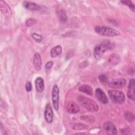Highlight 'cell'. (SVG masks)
<instances>
[{
  "instance_id": "14",
  "label": "cell",
  "mask_w": 135,
  "mask_h": 135,
  "mask_svg": "<svg viewBox=\"0 0 135 135\" xmlns=\"http://www.w3.org/2000/svg\"><path fill=\"white\" fill-rule=\"evenodd\" d=\"M23 5L26 9L31 11H38L40 10L41 8L40 6L37 4L29 1L24 2L23 3Z\"/></svg>"
},
{
  "instance_id": "5",
  "label": "cell",
  "mask_w": 135,
  "mask_h": 135,
  "mask_svg": "<svg viewBox=\"0 0 135 135\" xmlns=\"http://www.w3.org/2000/svg\"><path fill=\"white\" fill-rule=\"evenodd\" d=\"M59 89L57 84L54 85L52 91V100L53 107L55 110L59 109Z\"/></svg>"
},
{
  "instance_id": "2",
  "label": "cell",
  "mask_w": 135,
  "mask_h": 135,
  "mask_svg": "<svg viewBox=\"0 0 135 135\" xmlns=\"http://www.w3.org/2000/svg\"><path fill=\"white\" fill-rule=\"evenodd\" d=\"M78 101L84 108L90 112H96L99 110L97 103L90 98L80 95L78 97Z\"/></svg>"
},
{
  "instance_id": "1",
  "label": "cell",
  "mask_w": 135,
  "mask_h": 135,
  "mask_svg": "<svg viewBox=\"0 0 135 135\" xmlns=\"http://www.w3.org/2000/svg\"><path fill=\"white\" fill-rule=\"evenodd\" d=\"M113 47L112 44L109 40H104L95 46L94 49V56L96 60H100L103 54Z\"/></svg>"
},
{
  "instance_id": "28",
  "label": "cell",
  "mask_w": 135,
  "mask_h": 135,
  "mask_svg": "<svg viewBox=\"0 0 135 135\" xmlns=\"http://www.w3.org/2000/svg\"><path fill=\"white\" fill-rule=\"evenodd\" d=\"M32 88V83H31L30 82H27V83H26V84H25V89H26V90L27 92H30V91H31Z\"/></svg>"
},
{
  "instance_id": "20",
  "label": "cell",
  "mask_w": 135,
  "mask_h": 135,
  "mask_svg": "<svg viewBox=\"0 0 135 135\" xmlns=\"http://www.w3.org/2000/svg\"><path fill=\"white\" fill-rule=\"evenodd\" d=\"M59 17L62 23H65L67 20L66 12L64 9H61L59 12Z\"/></svg>"
},
{
  "instance_id": "21",
  "label": "cell",
  "mask_w": 135,
  "mask_h": 135,
  "mask_svg": "<svg viewBox=\"0 0 135 135\" xmlns=\"http://www.w3.org/2000/svg\"><path fill=\"white\" fill-rule=\"evenodd\" d=\"M74 130H81L83 129H86L88 128V126L87 125L80 123H76L73 124L72 127H71Z\"/></svg>"
},
{
  "instance_id": "13",
  "label": "cell",
  "mask_w": 135,
  "mask_h": 135,
  "mask_svg": "<svg viewBox=\"0 0 135 135\" xmlns=\"http://www.w3.org/2000/svg\"><path fill=\"white\" fill-rule=\"evenodd\" d=\"M33 63L35 69L37 71H40L42 68V60L39 53H36L33 56Z\"/></svg>"
},
{
  "instance_id": "24",
  "label": "cell",
  "mask_w": 135,
  "mask_h": 135,
  "mask_svg": "<svg viewBox=\"0 0 135 135\" xmlns=\"http://www.w3.org/2000/svg\"><path fill=\"white\" fill-rule=\"evenodd\" d=\"M124 117L128 121H132L134 119V114L131 112H127L125 114Z\"/></svg>"
},
{
  "instance_id": "25",
  "label": "cell",
  "mask_w": 135,
  "mask_h": 135,
  "mask_svg": "<svg viewBox=\"0 0 135 135\" xmlns=\"http://www.w3.org/2000/svg\"><path fill=\"white\" fill-rule=\"evenodd\" d=\"M32 36L33 38V39H34L35 40V41H36L37 42H40L43 39V37L42 35L38 34L36 33H33L32 34Z\"/></svg>"
},
{
  "instance_id": "8",
  "label": "cell",
  "mask_w": 135,
  "mask_h": 135,
  "mask_svg": "<svg viewBox=\"0 0 135 135\" xmlns=\"http://www.w3.org/2000/svg\"><path fill=\"white\" fill-rule=\"evenodd\" d=\"M128 97L134 101L135 99V81L134 79H132L130 80L128 87L127 92Z\"/></svg>"
},
{
  "instance_id": "10",
  "label": "cell",
  "mask_w": 135,
  "mask_h": 135,
  "mask_svg": "<svg viewBox=\"0 0 135 135\" xmlns=\"http://www.w3.org/2000/svg\"><path fill=\"white\" fill-rule=\"evenodd\" d=\"M0 8L2 13L7 17L11 16L12 14V10L9 5L4 1L0 2Z\"/></svg>"
},
{
  "instance_id": "3",
  "label": "cell",
  "mask_w": 135,
  "mask_h": 135,
  "mask_svg": "<svg viewBox=\"0 0 135 135\" xmlns=\"http://www.w3.org/2000/svg\"><path fill=\"white\" fill-rule=\"evenodd\" d=\"M95 31L98 34L108 37H114L120 35V32L116 30L104 26H98L95 28Z\"/></svg>"
},
{
  "instance_id": "26",
  "label": "cell",
  "mask_w": 135,
  "mask_h": 135,
  "mask_svg": "<svg viewBox=\"0 0 135 135\" xmlns=\"http://www.w3.org/2000/svg\"><path fill=\"white\" fill-rule=\"evenodd\" d=\"M100 81L102 83H106L108 82V78L105 75H101L99 77Z\"/></svg>"
},
{
  "instance_id": "11",
  "label": "cell",
  "mask_w": 135,
  "mask_h": 135,
  "mask_svg": "<svg viewBox=\"0 0 135 135\" xmlns=\"http://www.w3.org/2000/svg\"><path fill=\"white\" fill-rule=\"evenodd\" d=\"M66 111L70 114H76L79 112L80 108L76 103L71 101L66 105Z\"/></svg>"
},
{
  "instance_id": "22",
  "label": "cell",
  "mask_w": 135,
  "mask_h": 135,
  "mask_svg": "<svg viewBox=\"0 0 135 135\" xmlns=\"http://www.w3.org/2000/svg\"><path fill=\"white\" fill-rule=\"evenodd\" d=\"M120 2L125 5H127L129 8L133 12L135 11V7L132 1H121Z\"/></svg>"
},
{
  "instance_id": "23",
  "label": "cell",
  "mask_w": 135,
  "mask_h": 135,
  "mask_svg": "<svg viewBox=\"0 0 135 135\" xmlns=\"http://www.w3.org/2000/svg\"><path fill=\"white\" fill-rule=\"evenodd\" d=\"M36 23H37V20L36 19L31 18H30L27 20V21L26 22V25L27 27H31V26H33L35 24H36Z\"/></svg>"
},
{
  "instance_id": "7",
  "label": "cell",
  "mask_w": 135,
  "mask_h": 135,
  "mask_svg": "<svg viewBox=\"0 0 135 135\" xmlns=\"http://www.w3.org/2000/svg\"><path fill=\"white\" fill-rule=\"evenodd\" d=\"M103 129L109 134H117V129L114 123L111 121L105 122L103 126Z\"/></svg>"
},
{
  "instance_id": "17",
  "label": "cell",
  "mask_w": 135,
  "mask_h": 135,
  "mask_svg": "<svg viewBox=\"0 0 135 135\" xmlns=\"http://www.w3.org/2000/svg\"><path fill=\"white\" fill-rule=\"evenodd\" d=\"M62 47L61 45H57L53 47L50 51V55L52 57H56L60 56L62 53Z\"/></svg>"
},
{
  "instance_id": "29",
  "label": "cell",
  "mask_w": 135,
  "mask_h": 135,
  "mask_svg": "<svg viewBox=\"0 0 135 135\" xmlns=\"http://www.w3.org/2000/svg\"><path fill=\"white\" fill-rule=\"evenodd\" d=\"M53 62L52 61H49V62H48L46 64V65H45V69H46V70H49V69H50L52 68V66H53Z\"/></svg>"
},
{
  "instance_id": "19",
  "label": "cell",
  "mask_w": 135,
  "mask_h": 135,
  "mask_svg": "<svg viewBox=\"0 0 135 135\" xmlns=\"http://www.w3.org/2000/svg\"><path fill=\"white\" fill-rule=\"evenodd\" d=\"M82 121L89 123H93L95 121V118L91 115H82L80 117Z\"/></svg>"
},
{
  "instance_id": "18",
  "label": "cell",
  "mask_w": 135,
  "mask_h": 135,
  "mask_svg": "<svg viewBox=\"0 0 135 135\" xmlns=\"http://www.w3.org/2000/svg\"><path fill=\"white\" fill-rule=\"evenodd\" d=\"M79 90L86 94H88L89 95H93V89L89 85H83L81 86Z\"/></svg>"
},
{
  "instance_id": "12",
  "label": "cell",
  "mask_w": 135,
  "mask_h": 135,
  "mask_svg": "<svg viewBox=\"0 0 135 135\" xmlns=\"http://www.w3.org/2000/svg\"><path fill=\"white\" fill-rule=\"evenodd\" d=\"M44 116L45 120L47 123H50L53 121V112L49 103H48L46 106L44 112Z\"/></svg>"
},
{
  "instance_id": "27",
  "label": "cell",
  "mask_w": 135,
  "mask_h": 135,
  "mask_svg": "<svg viewBox=\"0 0 135 135\" xmlns=\"http://www.w3.org/2000/svg\"><path fill=\"white\" fill-rule=\"evenodd\" d=\"M88 65V62L86 61H83V62L80 63V64L78 65V67L80 69H83V68H85L86 66H87Z\"/></svg>"
},
{
  "instance_id": "9",
  "label": "cell",
  "mask_w": 135,
  "mask_h": 135,
  "mask_svg": "<svg viewBox=\"0 0 135 135\" xmlns=\"http://www.w3.org/2000/svg\"><path fill=\"white\" fill-rule=\"evenodd\" d=\"M95 95L96 98L102 103L107 104L108 102V99L104 92L100 88H97L95 90Z\"/></svg>"
},
{
  "instance_id": "16",
  "label": "cell",
  "mask_w": 135,
  "mask_h": 135,
  "mask_svg": "<svg viewBox=\"0 0 135 135\" xmlns=\"http://www.w3.org/2000/svg\"><path fill=\"white\" fill-rule=\"evenodd\" d=\"M109 63L113 65L118 64L120 61V56L118 54H113L109 57Z\"/></svg>"
},
{
  "instance_id": "6",
  "label": "cell",
  "mask_w": 135,
  "mask_h": 135,
  "mask_svg": "<svg viewBox=\"0 0 135 135\" xmlns=\"http://www.w3.org/2000/svg\"><path fill=\"white\" fill-rule=\"evenodd\" d=\"M127 81L123 78L114 79L112 80L109 83V86L113 89L122 88L126 86Z\"/></svg>"
},
{
  "instance_id": "4",
  "label": "cell",
  "mask_w": 135,
  "mask_h": 135,
  "mask_svg": "<svg viewBox=\"0 0 135 135\" xmlns=\"http://www.w3.org/2000/svg\"><path fill=\"white\" fill-rule=\"evenodd\" d=\"M111 100L114 103L122 104L125 101V95L123 92L117 90H110L108 92Z\"/></svg>"
},
{
  "instance_id": "15",
  "label": "cell",
  "mask_w": 135,
  "mask_h": 135,
  "mask_svg": "<svg viewBox=\"0 0 135 135\" xmlns=\"http://www.w3.org/2000/svg\"><path fill=\"white\" fill-rule=\"evenodd\" d=\"M35 88L36 90L39 92H42L44 89V83L43 79L41 77H38L35 81Z\"/></svg>"
}]
</instances>
